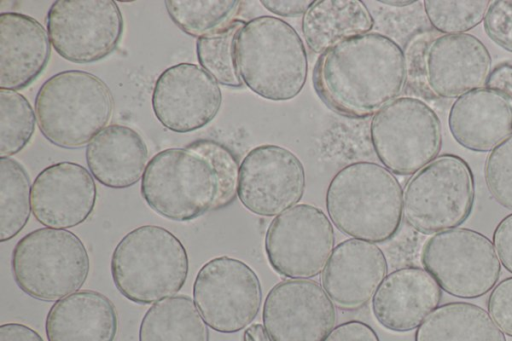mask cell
Wrapping results in <instances>:
<instances>
[{"instance_id": "6da1fadb", "label": "cell", "mask_w": 512, "mask_h": 341, "mask_svg": "<svg viewBox=\"0 0 512 341\" xmlns=\"http://www.w3.org/2000/svg\"><path fill=\"white\" fill-rule=\"evenodd\" d=\"M239 166L228 147L211 139L164 149L148 162L141 195L164 218L191 221L235 200Z\"/></svg>"}, {"instance_id": "7a4b0ae2", "label": "cell", "mask_w": 512, "mask_h": 341, "mask_svg": "<svg viewBox=\"0 0 512 341\" xmlns=\"http://www.w3.org/2000/svg\"><path fill=\"white\" fill-rule=\"evenodd\" d=\"M407 78L405 54L392 38L369 32L321 54L313 68V87L336 113L374 116L398 98Z\"/></svg>"}, {"instance_id": "3957f363", "label": "cell", "mask_w": 512, "mask_h": 341, "mask_svg": "<svg viewBox=\"0 0 512 341\" xmlns=\"http://www.w3.org/2000/svg\"><path fill=\"white\" fill-rule=\"evenodd\" d=\"M325 205L329 219L343 234L383 243L401 225L403 190L384 166L357 161L345 165L332 177Z\"/></svg>"}, {"instance_id": "277c9868", "label": "cell", "mask_w": 512, "mask_h": 341, "mask_svg": "<svg viewBox=\"0 0 512 341\" xmlns=\"http://www.w3.org/2000/svg\"><path fill=\"white\" fill-rule=\"evenodd\" d=\"M235 56L243 84L266 100H291L307 81L303 40L281 18L263 15L246 21L237 36Z\"/></svg>"}, {"instance_id": "5b68a950", "label": "cell", "mask_w": 512, "mask_h": 341, "mask_svg": "<svg viewBox=\"0 0 512 341\" xmlns=\"http://www.w3.org/2000/svg\"><path fill=\"white\" fill-rule=\"evenodd\" d=\"M110 270L114 285L125 298L152 304L182 289L189 260L185 246L172 232L157 225H143L118 242Z\"/></svg>"}, {"instance_id": "8992f818", "label": "cell", "mask_w": 512, "mask_h": 341, "mask_svg": "<svg viewBox=\"0 0 512 341\" xmlns=\"http://www.w3.org/2000/svg\"><path fill=\"white\" fill-rule=\"evenodd\" d=\"M42 135L52 144L77 149L89 144L108 124L112 94L105 82L82 70H66L49 77L34 102Z\"/></svg>"}, {"instance_id": "52a82bcc", "label": "cell", "mask_w": 512, "mask_h": 341, "mask_svg": "<svg viewBox=\"0 0 512 341\" xmlns=\"http://www.w3.org/2000/svg\"><path fill=\"white\" fill-rule=\"evenodd\" d=\"M90 259L82 240L66 229L39 228L23 236L11 254L16 285L30 297L58 301L79 290Z\"/></svg>"}, {"instance_id": "ba28073f", "label": "cell", "mask_w": 512, "mask_h": 341, "mask_svg": "<svg viewBox=\"0 0 512 341\" xmlns=\"http://www.w3.org/2000/svg\"><path fill=\"white\" fill-rule=\"evenodd\" d=\"M474 175L462 157L446 153L416 172L403 192V216L415 231L430 235L457 228L471 215Z\"/></svg>"}, {"instance_id": "9c48e42d", "label": "cell", "mask_w": 512, "mask_h": 341, "mask_svg": "<svg viewBox=\"0 0 512 341\" xmlns=\"http://www.w3.org/2000/svg\"><path fill=\"white\" fill-rule=\"evenodd\" d=\"M370 139L380 162L397 175H414L439 156L441 121L421 99H395L370 122Z\"/></svg>"}, {"instance_id": "30bf717a", "label": "cell", "mask_w": 512, "mask_h": 341, "mask_svg": "<svg viewBox=\"0 0 512 341\" xmlns=\"http://www.w3.org/2000/svg\"><path fill=\"white\" fill-rule=\"evenodd\" d=\"M421 263L443 291L463 299L484 296L501 274L493 242L469 228L431 236L422 247Z\"/></svg>"}, {"instance_id": "8fae6325", "label": "cell", "mask_w": 512, "mask_h": 341, "mask_svg": "<svg viewBox=\"0 0 512 341\" xmlns=\"http://www.w3.org/2000/svg\"><path fill=\"white\" fill-rule=\"evenodd\" d=\"M193 301L213 330L231 334L251 325L262 304V288L256 272L229 256L207 261L193 284Z\"/></svg>"}, {"instance_id": "7c38bea8", "label": "cell", "mask_w": 512, "mask_h": 341, "mask_svg": "<svg viewBox=\"0 0 512 341\" xmlns=\"http://www.w3.org/2000/svg\"><path fill=\"white\" fill-rule=\"evenodd\" d=\"M335 246L329 217L311 204H297L275 216L264 240L272 269L289 279H309L325 268Z\"/></svg>"}, {"instance_id": "4fadbf2b", "label": "cell", "mask_w": 512, "mask_h": 341, "mask_svg": "<svg viewBox=\"0 0 512 341\" xmlns=\"http://www.w3.org/2000/svg\"><path fill=\"white\" fill-rule=\"evenodd\" d=\"M46 25L55 51L78 64L97 62L110 55L124 28L120 8L113 0L54 1Z\"/></svg>"}, {"instance_id": "5bb4252c", "label": "cell", "mask_w": 512, "mask_h": 341, "mask_svg": "<svg viewBox=\"0 0 512 341\" xmlns=\"http://www.w3.org/2000/svg\"><path fill=\"white\" fill-rule=\"evenodd\" d=\"M305 186L301 160L279 145L254 147L239 166L237 197L249 212L258 216H277L297 205Z\"/></svg>"}, {"instance_id": "9a60e30c", "label": "cell", "mask_w": 512, "mask_h": 341, "mask_svg": "<svg viewBox=\"0 0 512 341\" xmlns=\"http://www.w3.org/2000/svg\"><path fill=\"white\" fill-rule=\"evenodd\" d=\"M262 321L274 341H324L336 325L337 312L316 281L286 279L266 295Z\"/></svg>"}, {"instance_id": "2e32d148", "label": "cell", "mask_w": 512, "mask_h": 341, "mask_svg": "<svg viewBox=\"0 0 512 341\" xmlns=\"http://www.w3.org/2000/svg\"><path fill=\"white\" fill-rule=\"evenodd\" d=\"M151 103L155 117L165 128L189 133L216 117L222 93L218 82L201 66L179 63L158 76Z\"/></svg>"}, {"instance_id": "e0dca14e", "label": "cell", "mask_w": 512, "mask_h": 341, "mask_svg": "<svg viewBox=\"0 0 512 341\" xmlns=\"http://www.w3.org/2000/svg\"><path fill=\"white\" fill-rule=\"evenodd\" d=\"M97 188L92 174L70 161L44 168L31 187V208L42 225L67 229L85 222L94 210Z\"/></svg>"}, {"instance_id": "ac0fdd59", "label": "cell", "mask_w": 512, "mask_h": 341, "mask_svg": "<svg viewBox=\"0 0 512 341\" xmlns=\"http://www.w3.org/2000/svg\"><path fill=\"white\" fill-rule=\"evenodd\" d=\"M492 58L484 43L469 33L447 34L428 46L424 70L432 93L444 99L458 97L485 85Z\"/></svg>"}, {"instance_id": "d6986e66", "label": "cell", "mask_w": 512, "mask_h": 341, "mask_svg": "<svg viewBox=\"0 0 512 341\" xmlns=\"http://www.w3.org/2000/svg\"><path fill=\"white\" fill-rule=\"evenodd\" d=\"M387 271V259L379 246L349 238L334 248L322 272L321 283L334 305L352 311L374 297Z\"/></svg>"}, {"instance_id": "ffe728a7", "label": "cell", "mask_w": 512, "mask_h": 341, "mask_svg": "<svg viewBox=\"0 0 512 341\" xmlns=\"http://www.w3.org/2000/svg\"><path fill=\"white\" fill-rule=\"evenodd\" d=\"M442 289L423 268L389 273L372 298V313L385 329L404 333L418 328L439 306Z\"/></svg>"}, {"instance_id": "44dd1931", "label": "cell", "mask_w": 512, "mask_h": 341, "mask_svg": "<svg viewBox=\"0 0 512 341\" xmlns=\"http://www.w3.org/2000/svg\"><path fill=\"white\" fill-rule=\"evenodd\" d=\"M448 127L465 149L492 151L512 134V105L499 90L483 86L455 99Z\"/></svg>"}, {"instance_id": "7402d4cb", "label": "cell", "mask_w": 512, "mask_h": 341, "mask_svg": "<svg viewBox=\"0 0 512 341\" xmlns=\"http://www.w3.org/2000/svg\"><path fill=\"white\" fill-rule=\"evenodd\" d=\"M51 42L44 27L19 12L0 14V88L20 90L45 69Z\"/></svg>"}, {"instance_id": "603a6c76", "label": "cell", "mask_w": 512, "mask_h": 341, "mask_svg": "<svg viewBox=\"0 0 512 341\" xmlns=\"http://www.w3.org/2000/svg\"><path fill=\"white\" fill-rule=\"evenodd\" d=\"M85 157L90 173L100 184L124 189L142 179L148 149L137 131L125 125L112 124L91 140Z\"/></svg>"}, {"instance_id": "cb8c5ba5", "label": "cell", "mask_w": 512, "mask_h": 341, "mask_svg": "<svg viewBox=\"0 0 512 341\" xmlns=\"http://www.w3.org/2000/svg\"><path fill=\"white\" fill-rule=\"evenodd\" d=\"M118 318L111 300L93 290L56 301L45 320L48 341H113Z\"/></svg>"}, {"instance_id": "d4e9b609", "label": "cell", "mask_w": 512, "mask_h": 341, "mask_svg": "<svg viewBox=\"0 0 512 341\" xmlns=\"http://www.w3.org/2000/svg\"><path fill=\"white\" fill-rule=\"evenodd\" d=\"M373 26L374 18L360 0L314 1L301 21L306 44L320 55L345 40L369 33Z\"/></svg>"}, {"instance_id": "484cf974", "label": "cell", "mask_w": 512, "mask_h": 341, "mask_svg": "<svg viewBox=\"0 0 512 341\" xmlns=\"http://www.w3.org/2000/svg\"><path fill=\"white\" fill-rule=\"evenodd\" d=\"M414 341H506L489 313L469 302L438 306L417 328Z\"/></svg>"}, {"instance_id": "4316f807", "label": "cell", "mask_w": 512, "mask_h": 341, "mask_svg": "<svg viewBox=\"0 0 512 341\" xmlns=\"http://www.w3.org/2000/svg\"><path fill=\"white\" fill-rule=\"evenodd\" d=\"M139 341H209V331L194 301L176 295L155 302L146 311Z\"/></svg>"}, {"instance_id": "83f0119b", "label": "cell", "mask_w": 512, "mask_h": 341, "mask_svg": "<svg viewBox=\"0 0 512 341\" xmlns=\"http://www.w3.org/2000/svg\"><path fill=\"white\" fill-rule=\"evenodd\" d=\"M31 187L18 161L0 158V242L13 239L27 224L32 211Z\"/></svg>"}, {"instance_id": "f1b7e54d", "label": "cell", "mask_w": 512, "mask_h": 341, "mask_svg": "<svg viewBox=\"0 0 512 341\" xmlns=\"http://www.w3.org/2000/svg\"><path fill=\"white\" fill-rule=\"evenodd\" d=\"M241 4L238 0L165 1L171 20L197 39L218 32L236 20Z\"/></svg>"}, {"instance_id": "f546056e", "label": "cell", "mask_w": 512, "mask_h": 341, "mask_svg": "<svg viewBox=\"0 0 512 341\" xmlns=\"http://www.w3.org/2000/svg\"><path fill=\"white\" fill-rule=\"evenodd\" d=\"M245 21L236 19L225 28L203 36L196 41V55L200 66L218 84L239 88L244 84L239 76L235 45Z\"/></svg>"}, {"instance_id": "4dcf8cb0", "label": "cell", "mask_w": 512, "mask_h": 341, "mask_svg": "<svg viewBox=\"0 0 512 341\" xmlns=\"http://www.w3.org/2000/svg\"><path fill=\"white\" fill-rule=\"evenodd\" d=\"M35 122L36 115L26 97L0 88V158L20 152L29 143Z\"/></svg>"}, {"instance_id": "1f68e13d", "label": "cell", "mask_w": 512, "mask_h": 341, "mask_svg": "<svg viewBox=\"0 0 512 341\" xmlns=\"http://www.w3.org/2000/svg\"><path fill=\"white\" fill-rule=\"evenodd\" d=\"M423 4L432 27L447 35L466 33L483 22L491 1L425 0Z\"/></svg>"}, {"instance_id": "d6a6232c", "label": "cell", "mask_w": 512, "mask_h": 341, "mask_svg": "<svg viewBox=\"0 0 512 341\" xmlns=\"http://www.w3.org/2000/svg\"><path fill=\"white\" fill-rule=\"evenodd\" d=\"M484 178L492 198L512 210V134L487 156Z\"/></svg>"}, {"instance_id": "836d02e7", "label": "cell", "mask_w": 512, "mask_h": 341, "mask_svg": "<svg viewBox=\"0 0 512 341\" xmlns=\"http://www.w3.org/2000/svg\"><path fill=\"white\" fill-rule=\"evenodd\" d=\"M483 28L490 40L512 53V0L492 1L483 19Z\"/></svg>"}, {"instance_id": "e575fe53", "label": "cell", "mask_w": 512, "mask_h": 341, "mask_svg": "<svg viewBox=\"0 0 512 341\" xmlns=\"http://www.w3.org/2000/svg\"><path fill=\"white\" fill-rule=\"evenodd\" d=\"M487 309L498 328L512 337V277L494 286L487 299Z\"/></svg>"}, {"instance_id": "d590c367", "label": "cell", "mask_w": 512, "mask_h": 341, "mask_svg": "<svg viewBox=\"0 0 512 341\" xmlns=\"http://www.w3.org/2000/svg\"><path fill=\"white\" fill-rule=\"evenodd\" d=\"M324 341H380L376 331L360 320H350L334 327Z\"/></svg>"}, {"instance_id": "8d00e7d4", "label": "cell", "mask_w": 512, "mask_h": 341, "mask_svg": "<svg viewBox=\"0 0 512 341\" xmlns=\"http://www.w3.org/2000/svg\"><path fill=\"white\" fill-rule=\"evenodd\" d=\"M492 239L500 263L512 274V213L496 225Z\"/></svg>"}, {"instance_id": "74e56055", "label": "cell", "mask_w": 512, "mask_h": 341, "mask_svg": "<svg viewBox=\"0 0 512 341\" xmlns=\"http://www.w3.org/2000/svg\"><path fill=\"white\" fill-rule=\"evenodd\" d=\"M313 0H262L261 4L271 13L282 17L303 16Z\"/></svg>"}, {"instance_id": "f35d334b", "label": "cell", "mask_w": 512, "mask_h": 341, "mask_svg": "<svg viewBox=\"0 0 512 341\" xmlns=\"http://www.w3.org/2000/svg\"><path fill=\"white\" fill-rule=\"evenodd\" d=\"M485 86L502 92L512 105V64L504 62L496 65Z\"/></svg>"}, {"instance_id": "ab89813d", "label": "cell", "mask_w": 512, "mask_h": 341, "mask_svg": "<svg viewBox=\"0 0 512 341\" xmlns=\"http://www.w3.org/2000/svg\"><path fill=\"white\" fill-rule=\"evenodd\" d=\"M0 341H44L31 327L21 323H5L0 326Z\"/></svg>"}, {"instance_id": "60d3db41", "label": "cell", "mask_w": 512, "mask_h": 341, "mask_svg": "<svg viewBox=\"0 0 512 341\" xmlns=\"http://www.w3.org/2000/svg\"><path fill=\"white\" fill-rule=\"evenodd\" d=\"M243 341H274L262 324L254 323L243 333Z\"/></svg>"}, {"instance_id": "b9f144b4", "label": "cell", "mask_w": 512, "mask_h": 341, "mask_svg": "<svg viewBox=\"0 0 512 341\" xmlns=\"http://www.w3.org/2000/svg\"><path fill=\"white\" fill-rule=\"evenodd\" d=\"M380 3H383V4H386V5H390V6H393V7H406V6H409V5H412L414 3H416V1H413V0H410V1H385V0H381L379 1Z\"/></svg>"}]
</instances>
